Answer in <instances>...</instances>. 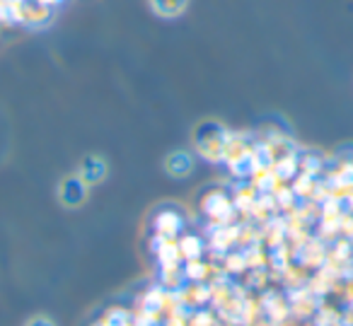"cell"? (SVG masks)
I'll return each instance as SVG.
<instances>
[{
    "mask_svg": "<svg viewBox=\"0 0 353 326\" xmlns=\"http://www.w3.org/2000/svg\"><path fill=\"white\" fill-rule=\"evenodd\" d=\"M25 326H56V324L49 319V316H41V314H39V316H32V319L27 321Z\"/></svg>",
    "mask_w": 353,
    "mask_h": 326,
    "instance_id": "3",
    "label": "cell"
},
{
    "mask_svg": "<svg viewBox=\"0 0 353 326\" xmlns=\"http://www.w3.org/2000/svg\"><path fill=\"white\" fill-rule=\"evenodd\" d=\"M167 170L176 176H184L192 170V160H189V155H184V152H176V155H172L170 160H167Z\"/></svg>",
    "mask_w": 353,
    "mask_h": 326,
    "instance_id": "2",
    "label": "cell"
},
{
    "mask_svg": "<svg viewBox=\"0 0 353 326\" xmlns=\"http://www.w3.org/2000/svg\"><path fill=\"white\" fill-rule=\"evenodd\" d=\"M152 10L162 17H174L187 8V0H150Z\"/></svg>",
    "mask_w": 353,
    "mask_h": 326,
    "instance_id": "1",
    "label": "cell"
}]
</instances>
